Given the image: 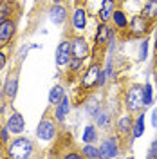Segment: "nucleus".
Returning a JSON list of instances; mask_svg holds the SVG:
<instances>
[{
  "label": "nucleus",
  "instance_id": "obj_36",
  "mask_svg": "<svg viewBox=\"0 0 157 159\" xmlns=\"http://www.w3.org/2000/svg\"><path fill=\"white\" fill-rule=\"evenodd\" d=\"M52 4H60V2H63V0H51Z\"/></svg>",
  "mask_w": 157,
  "mask_h": 159
},
{
  "label": "nucleus",
  "instance_id": "obj_10",
  "mask_svg": "<svg viewBox=\"0 0 157 159\" xmlns=\"http://www.w3.org/2000/svg\"><path fill=\"white\" fill-rule=\"evenodd\" d=\"M15 31H16V24L13 22L11 18L2 20L0 22V43H9L13 36H15Z\"/></svg>",
  "mask_w": 157,
  "mask_h": 159
},
{
  "label": "nucleus",
  "instance_id": "obj_11",
  "mask_svg": "<svg viewBox=\"0 0 157 159\" xmlns=\"http://www.w3.org/2000/svg\"><path fill=\"white\" fill-rule=\"evenodd\" d=\"M6 127L9 129L11 134H22L24 129H25V121H24V116L20 112H13L6 123Z\"/></svg>",
  "mask_w": 157,
  "mask_h": 159
},
{
  "label": "nucleus",
  "instance_id": "obj_23",
  "mask_svg": "<svg viewBox=\"0 0 157 159\" xmlns=\"http://www.w3.org/2000/svg\"><path fill=\"white\" fill-rule=\"evenodd\" d=\"M63 96H65V89H63L61 85H54L49 92V103L51 105H58Z\"/></svg>",
  "mask_w": 157,
  "mask_h": 159
},
{
  "label": "nucleus",
  "instance_id": "obj_7",
  "mask_svg": "<svg viewBox=\"0 0 157 159\" xmlns=\"http://www.w3.org/2000/svg\"><path fill=\"white\" fill-rule=\"evenodd\" d=\"M112 38H114V29L108 25L107 22H99L96 36H94V45L98 49H103L108 42H112Z\"/></svg>",
  "mask_w": 157,
  "mask_h": 159
},
{
  "label": "nucleus",
  "instance_id": "obj_32",
  "mask_svg": "<svg viewBox=\"0 0 157 159\" xmlns=\"http://www.w3.org/2000/svg\"><path fill=\"white\" fill-rule=\"evenodd\" d=\"M9 129H7V127H4V129H2V141H7V139H9Z\"/></svg>",
  "mask_w": 157,
  "mask_h": 159
},
{
  "label": "nucleus",
  "instance_id": "obj_27",
  "mask_svg": "<svg viewBox=\"0 0 157 159\" xmlns=\"http://www.w3.org/2000/svg\"><path fill=\"white\" fill-rule=\"evenodd\" d=\"M143 99H145V107L152 105V101H154V92H152V85L150 83H146L143 87Z\"/></svg>",
  "mask_w": 157,
  "mask_h": 159
},
{
  "label": "nucleus",
  "instance_id": "obj_33",
  "mask_svg": "<svg viewBox=\"0 0 157 159\" xmlns=\"http://www.w3.org/2000/svg\"><path fill=\"white\" fill-rule=\"evenodd\" d=\"M152 127L157 129V109L152 110Z\"/></svg>",
  "mask_w": 157,
  "mask_h": 159
},
{
  "label": "nucleus",
  "instance_id": "obj_24",
  "mask_svg": "<svg viewBox=\"0 0 157 159\" xmlns=\"http://www.w3.org/2000/svg\"><path fill=\"white\" fill-rule=\"evenodd\" d=\"M81 156L88 159H98L99 157V148L94 147L92 143H85V147L81 148Z\"/></svg>",
  "mask_w": 157,
  "mask_h": 159
},
{
  "label": "nucleus",
  "instance_id": "obj_4",
  "mask_svg": "<svg viewBox=\"0 0 157 159\" xmlns=\"http://www.w3.org/2000/svg\"><path fill=\"white\" fill-rule=\"evenodd\" d=\"M150 25H152V22H150L145 15H136V16H132V20L128 22L130 34H132V36H136V38L145 36L148 31H150Z\"/></svg>",
  "mask_w": 157,
  "mask_h": 159
},
{
  "label": "nucleus",
  "instance_id": "obj_18",
  "mask_svg": "<svg viewBox=\"0 0 157 159\" xmlns=\"http://www.w3.org/2000/svg\"><path fill=\"white\" fill-rule=\"evenodd\" d=\"M15 9V0H0V22L7 20L13 15Z\"/></svg>",
  "mask_w": 157,
  "mask_h": 159
},
{
  "label": "nucleus",
  "instance_id": "obj_12",
  "mask_svg": "<svg viewBox=\"0 0 157 159\" xmlns=\"http://www.w3.org/2000/svg\"><path fill=\"white\" fill-rule=\"evenodd\" d=\"M49 20L56 25H61L67 22V9L61 4H52L49 9Z\"/></svg>",
  "mask_w": 157,
  "mask_h": 159
},
{
  "label": "nucleus",
  "instance_id": "obj_31",
  "mask_svg": "<svg viewBox=\"0 0 157 159\" xmlns=\"http://www.w3.org/2000/svg\"><path fill=\"white\" fill-rule=\"evenodd\" d=\"M83 156L78 154V152H69V154H65V159H81Z\"/></svg>",
  "mask_w": 157,
  "mask_h": 159
},
{
  "label": "nucleus",
  "instance_id": "obj_39",
  "mask_svg": "<svg viewBox=\"0 0 157 159\" xmlns=\"http://www.w3.org/2000/svg\"><path fill=\"white\" fill-rule=\"evenodd\" d=\"M155 49H157V45H155Z\"/></svg>",
  "mask_w": 157,
  "mask_h": 159
},
{
  "label": "nucleus",
  "instance_id": "obj_5",
  "mask_svg": "<svg viewBox=\"0 0 157 159\" xmlns=\"http://www.w3.org/2000/svg\"><path fill=\"white\" fill-rule=\"evenodd\" d=\"M119 156V136H110L99 145V157L112 159Z\"/></svg>",
  "mask_w": 157,
  "mask_h": 159
},
{
  "label": "nucleus",
  "instance_id": "obj_14",
  "mask_svg": "<svg viewBox=\"0 0 157 159\" xmlns=\"http://www.w3.org/2000/svg\"><path fill=\"white\" fill-rule=\"evenodd\" d=\"M88 24V15L85 7H76L72 13V25L76 31H83Z\"/></svg>",
  "mask_w": 157,
  "mask_h": 159
},
{
  "label": "nucleus",
  "instance_id": "obj_35",
  "mask_svg": "<svg viewBox=\"0 0 157 159\" xmlns=\"http://www.w3.org/2000/svg\"><path fill=\"white\" fill-rule=\"evenodd\" d=\"M4 65H6V54L0 51V70L4 69Z\"/></svg>",
  "mask_w": 157,
  "mask_h": 159
},
{
  "label": "nucleus",
  "instance_id": "obj_3",
  "mask_svg": "<svg viewBox=\"0 0 157 159\" xmlns=\"http://www.w3.org/2000/svg\"><path fill=\"white\" fill-rule=\"evenodd\" d=\"M101 70L103 69H101L99 63H92V65L85 70V74L81 76V80H79V87L85 89V90H90V89H94V87H98Z\"/></svg>",
  "mask_w": 157,
  "mask_h": 159
},
{
  "label": "nucleus",
  "instance_id": "obj_1",
  "mask_svg": "<svg viewBox=\"0 0 157 159\" xmlns=\"http://www.w3.org/2000/svg\"><path fill=\"white\" fill-rule=\"evenodd\" d=\"M33 141L29 138H16L13 139L7 145V157H15V159H27L33 156Z\"/></svg>",
  "mask_w": 157,
  "mask_h": 159
},
{
  "label": "nucleus",
  "instance_id": "obj_37",
  "mask_svg": "<svg viewBox=\"0 0 157 159\" xmlns=\"http://www.w3.org/2000/svg\"><path fill=\"white\" fill-rule=\"evenodd\" d=\"M155 74H157V56H155Z\"/></svg>",
  "mask_w": 157,
  "mask_h": 159
},
{
  "label": "nucleus",
  "instance_id": "obj_20",
  "mask_svg": "<svg viewBox=\"0 0 157 159\" xmlns=\"http://www.w3.org/2000/svg\"><path fill=\"white\" fill-rule=\"evenodd\" d=\"M145 134V114H137V118L134 121V127H132V138L137 139Z\"/></svg>",
  "mask_w": 157,
  "mask_h": 159
},
{
  "label": "nucleus",
  "instance_id": "obj_13",
  "mask_svg": "<svg viewBox=\"0 0 157 159\" xmlns=\"http://www.w3.org/2000/svg\"><path fill=\"white\" fill-rule=\"evenodd\" d=\"M116 11V0H103L101 2V7L98 11V20L99 22H110L112 20V15Z\"/></svg>",
  "mask_w": 157,
  "mask_h": 159
},
{
  "label": "nucleus",
  "instance_id": "obj_21",
  "mask_svg": "<svg viewBox=\"0 0 157 159\" xmlns=\"http://www.w3.org/2000/svg\"><path fill=\"white\" fill-rule=\"evenodd\" d=\"M101 109H103V107H101V103H99L98 98H90L87 103H85V112H87L90 118H96Z\"/></svg>",
  "mask_w": 157,
  "mask_h": 159
},
{
  "label": "nucleus",
  "instance_id": "obj_28",
  "mask_svg": "<svg viewBox=\"0 0 157 159\" xmlns=\"http://www.w3.org/2000/svg\"><path fill=\"white\" fill-rule=\"evenodd\" d=\"M81 65H83V60H79V58H70V61L67 63V67H69V70L70 72H76V70H79L81 69Z\"/></svg>",
  "mask_w": 157,
  "mask_h": 159
},
{
  "label": "nucleus",
  "instance_id": "obj_19",
  "mask_svg": "<svg viewBox=\"0 0 157 159\" xmlns=\"http://www.w3.org/2000/svg\"><path fill=\"white\" fill-rule=\"evenodd\" d=\"M112 22H114V25H116L118 29H121V31L128 27V16L121 9L114 11V15H112Z\"/></svg>",
  "mask_w": 157,
  "mask_h": 159
},
{
  "label": "nucleus",
  "instance_id": "obj_25",
  "mask_svg": "<svg viewBox=\"0 0 157 159\" xmlns=\"http://www.w3.org/2000/svg\"><path fill=\"white\" fill-rule=\"evenodd\" d=\"M81 138H83V143H94V141L98 139L96 127H94V125H87L85 130H83V134H81Z\"/></svg>",
  "mask_w": 157,
  "mask_h": 159
},
{
  "label": "nucleus",
  "instance_id": "obj_16",
  "mask_svg": "<svg viewBox=\"0 0 157 159\" xmlns=\"http://www.w3.org/2000/svg\"><path fill=\"white\" fill-rule=\"evenodd\" d=\"M2 89H4V96L7 99H15L16 92H18V78L16 76H9L6 80V83L2 85Z\"/></svg>",
  "mask_w": 157,
  "mask_h": 159
},
{
  "label": "nucleus",
  "instance_id": "obj_26",
  "mask_svg": "<svg viewBox=\"0 0 157 159\" xmlns=\"http://www.w3.org/2000/svg\"><path fill=\"white\" fill-rule=\"evenodd\" d=\"M94 119H96V123H98L99 127H105V125L110 123V112L105 110V109H101V110H99V114Z\"/></svg>",
  "mask_w": 157,
  "mask_h": 159
},
{
  "label": "nucleus",
  "instance_id": "obj_9",
  "mask_svg": "<svg viewBox=\"0 0 157 159\" xmlns=\"http://www.w3.org/2000/svg\"><path fill=\"white\" fill-rule=\"evenodd\" d=\"M90 54V45L85 36H74L72 38V56L79 60H87Z\"/></svg>",
  "mask_w": 157,
  "mask_h": 159
},
{
  "label": "nucleus",
  "instance_id": "obj_8",
  "mask_svg": "<svg viewBox=\"0 0 157 159\" xmlns=\"http://www.w3.org/2000/svg\"><path fill=\"white\" fill-rule=\"evenodd\" d=\"M36 136H38V139H42V141H51V139H54V136H56V125L47 118L42 119L38 123V127H36Z\"/></svg>",
  "mask_w": 157,
  "mask_h": 159
},
{
  "label": "nucleus",
  "instance_id": "obj_2",
  "mask_svg": "<svg viewBox=\"0 0 157 159\" xmlns=\"http://www.w3.org/2000/svg\"><path fill=\"white\" fill-rule=\"evenodd\" d=\"M145 107V99H143V87L141 85H132L128 87L125 92V109L130 114L141 112V109Z\"/></svg>",
  "mask_w": 157,
  "mask_h": 159
},
{
  "label": "nucleus",
  "instance_id": "obj_22",
  "mask_svg": "<svg viewBox=\"0 0 157 159\" xmlns=\"http://www.w3.org/2000/svg\"><path fill=\"white\" fill-rule=\"evenodd\" d=\"M141 15H145L150 22H154L157 18V0H148L146 4H145V7H143Z\"/></svg>",
  "mask_w": 157,
  "mask_h": 159
},
{
  "label": "nucleus",
  "instance_id": "obj_15",
  "mask_svg": "<svg viewBox=\"0 0 157 159\" xmlns=\"http://www.w3.org/2000/svg\"><path fill=\"white\" fill-rule=\"evenodd\" d=\"M132 127H134V123H132V118H130V112H128V114H123V116H119L118 118L116 129H118V136L119 138L128 136V134L132 132Z\"/></svg>",
  "mask_w": 157,
  "mask_h": 159
},
{
  "label": "nucleus",
  "instance_id": "obj_17",
  "mask_svg": "<svg viewBox=\"0 0 157 159\" xmlns=\"http://www.w3.org/2000/svg\"><path fill=\"white\" fill-rule=\"evenodd\" d=\"M70 109H72L70 99L67 98V96H63V98H61V101L56 105V112H54L56 119H58V121H63V119H65V116L70 112Z\"/></svg>",
  "mask_w": 157,
  "mask_h": 159
},
{
  "label": "nucleus",
  "instance_id": "obj_38",
  "mask_svg": "<svg viewBox=\"0 0 157 159\" xmlns=\"http://www.w3.org/2000/svg\"><path fill=\"white\" fill-rule=\"evenodd\" d=\"M0 141H2V129H0Z\"/></svg>",
  "mask_w": 157,
  "mask_h": 159
},
{
  "label": "nucleus",
  "instance_id": "obj_34",
  "mask_svg": "<svg viewBox=\"0 0 157 159\" xmlns=\"http://www.w3.org/2000/svg\"><path fill=\"white\" fill-rule=\"evenodd\" d=\"M105 81H107V74H105V70H101V74H99V87H103Z\"/></svg>",
  "mask_w": 157,
  "mask_h": 159
},
{
  "label": "nucleus",
  "instance_id": "obj_6",
  "mask_svg": "<svg viewBox=\"0 0 157 159\" xmlns=\"http://www.w3.org/2000/svg\"><path fill=\"white\" fill-rule=\"evenodd\" d=\"M54 58H56V65L58 67H65L69 63L70 58H72V40H61L60 42V45L56 47Z\"/></svg>",
  "mask_w": 157,
  "mask_h": 159
},
{
  "label": "nucleus",
  "instance_id": "obj_29",
  "mask_svg": "<svg viewBox=\"0 0 157 159\" xmlns=\"http://www.w3.org/2000/svg\"><path fill=\"white\" fill-rule=\"evenodd\" d=\"M148 159H157V139L152 141V145H150V148H148Z\"/></svg>",
  "mask_w": 157,
  "mask_h": 159
},
{
  "label": "nucleus",
  "instance_id": "obj_30",
  "mask_svg": "<svg viewBox=\"0 0 157 159\" xmlns=\"http://www.w3.org/2000/svg\"><path fill=\"white\" fill-rule=\"evenodd\" d=\"M146 54H148V42L143 40V43L139 47V60H146Z\"/></svg>",
  "mask_w": 157,
  "mask_h": 159
}]
</instances>
